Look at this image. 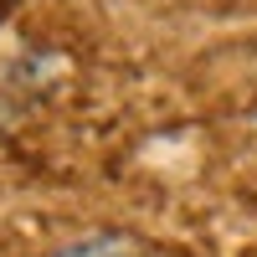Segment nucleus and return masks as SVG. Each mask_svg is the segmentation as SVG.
Returning a JSON list of instances; mask_svg holds the SVG:
<instances>
[{"label":"nucleus","instance_id":"nucleus-1","mask_svg":"<svg viewBox=\"0 0 257 257\" xmlns=\"http://www.w3.org/2000/svg\"><path fill=\"white\" fill-rule=\"evenodd\" d=\"M41 257H144L128 237H113V231H93V237H77V242H62Z\"/></svg>","mask_w":257,"mask_h":257}]
</instances>
